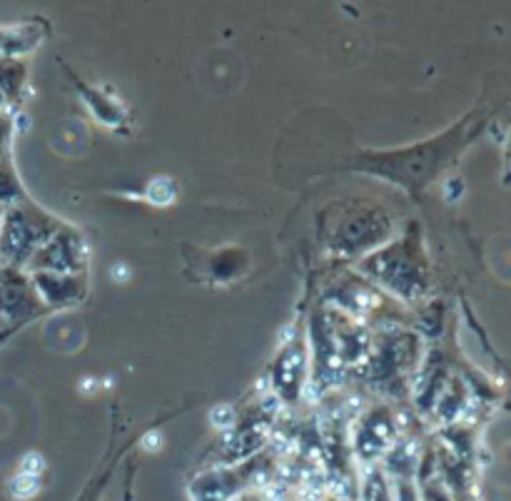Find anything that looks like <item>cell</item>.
<instances>
[{
	"label": "cell",
	"instance_id": "cell-1",
	"mask_svg": "<svg viewBox=\"0 0 511 501\" xmlns=\"http://www.w3.org/2000/svg\"><path fill=\"white\" fill-rule=\"evenodd\" d=\"M11 491L12 497H18V499H28L37 491V479L30 477V474H18L11 481Z\"/></svg>",
	"mask_w": 511,
	"mask_h": 501
}]
</instances>
